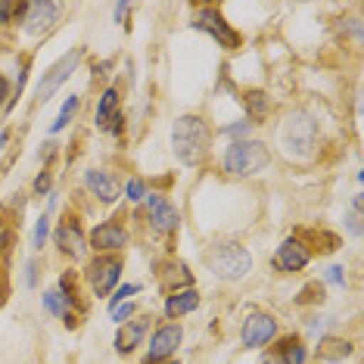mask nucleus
<instances>
[{"instance_id":"9b49d317","label":"nucleus","mask_w":364,"mask_h":364,"mask_svg":"<svg viewBox=\"0 0 364 364\" xmlns=\"http://www.w3.org/2000/svg\"><path fill=\"white\" fill-rule=\"evenodd\" d=\"M146 205H150V221L156 230H162V234H168V230L178 228V209L171 205L168 200H162V196H150L146 200Z\"/></svg>"},{"instance_id":"c9c22d12","label":"nucleus","mask_w":364,"mask_h":364,"mask_svg":"<svg viewBox=\"0 0 364 364\" xmlns=\"http://www.w3.org/2000/svg\"><path fill=\"white\" fill-rule=\"evenodd\" d=\"M4 140H6V131H0V146H4Z\"/></svg>"},{"instance_id":"a878e982","label":"nucleus","mask_w":364,"mask_h":364,"mask_svg":"<svg viewBox=\"0 0 364 364\" xmlns=\"http://www.w3.org/2000/svg\"><path fill=\"white\" fill-rule=\"evenodd\" d=\"M22 6L19 4H10V0H0V22H6L13 13H19Z\"/></svg>"},{"instance_id":"2eb2a0df","label":"nucleus","mask_w":364,"mask_h":364,"mask_svg":"<svg viewBox=\"0 0 364 364\" xmlns=\"http://www.w3.org/2000/svg\"><path fill=\"white\" fill-rule=\"evenodd\" d=\"M90 243H94V250H122L128 243V234L119 225H100L90 237Z\"/></svg>"},{"instance_id":"dca6fc26","label":"nucleus","mask_w":364,"mask_h":364,"mask_svg":"<svg viewBox=\"0 0 364 364\" xmlns=\"http://www.w3.org/2000/svg\"><path fill=\"white\" fill-rule=\"evenodd\" d=\"M56 243H60V250L63 252H69V255H85V240H81V230L78 225H65L56 230Z\"/></svg>"},{"instance_id":"7ed1b4c3","label":"nucleus","mask_w":364,"mask_h":364,"mask_svg":"<svg viewBox=\"0 0 364 364\" xmlns=\"http://www.w3.org/2000/svg\"><path fill=\"white\" fill-rule=\"evenodd\" d=\"M268 146L259 144V140H237L234 146L225 153V171L234 178H246V175H255L268 165Z\"/></svg>"},{"instance_id":"423d86ee","label":"nucleus","mask_w":364,"mask_h":364,"mask_svg":"<svg viewBox=\"0 0 364 364\" xmlns=\"http://www.w3.org/2000/svg\"><path fill=\"white\" fill-rule=\"evenodd\" d=\"M122 277V262L119 259H94L87 264V280L94 287L97 296H106L109 289L119 284Z\"/></svg>"},{"instance_id":"6e6552de","label":"nucleus","mask_w":364,"mask_h":364,"mask_svg":"<svg viewBox=\"0 0 364 364\" xmlns=\"http://www.w3.org/2000/svg\"><path fill=\"white\" fill-rule=\"evenodd\" d=\"M60 10H63V6L53 4V0H38V4H28L26 6V31H28V35H41V31H47L56 22Z\"/></svg>"},{"instance_id":"4be33fe9","label":"nucleus","mask_w":364,"mask_h":364,"mask_svg":"<svg viewBox=\"0 0 364 364\" xmlns=\"http://www.w3.org/2000/svg\"><path fill=\"white\" fill-rule=\"evenodd\" d=\"M75 109H78V97H69V100L63 103L60 115H56V122H53V131H63L65 125H69V119H72V115H75Z\"/></svg>"},{"instance_id":"72a5a7b5","label":"nucleus","mask_w":364,"mask_h":364,"mask_svg":"<svg viewBox=\"0 0 364 364\" xmlns=\"http://www.w3.org/2000/svg\"><path fill=\"white\" fill-rule=\"evenodd\" d=\"M259 364H284V358H280V355H264Z\"/></svg>"},{"instance_id":"5701e85b","label":"nucleus","mask_w":364,"mask_h":364,"mask_svg":"<svg viewBox=\"0 0 364 364\" xmlns=\"http://www.w3.org/2000/svg\"><path fill=\"white\" fill-rule=\"evenodd\" d=\"M349 230L355 237L361 234V196H355L352 200V209H349Z\"/></svg>"},{"instance_id":"473e14b6","label":"nucleus","mask_w":364,"mask_h":364,"mask_svg":"<svg viewBox=\"0 0 364 364\" xmlns=\"http://www.w3.org/2000/svg\"><path fill=\"white\" fill-rule=\"evenodd\" d=\"M246 131H250V122H243V125H230L228 134H246Z\"/></svg>"},{"instance_id":"6ab92c4d","label":"nucleus","mask_w":364,"mask_h":364,"mask_svg":"<svg viewBox=\"0 0 364 364\" xmlns=\"http://www.w3.org/2000/svg\"><path fill=\"white\" fill-rule=\"evenodd\" d=\"M115 106H119V90H115V87H109V90H106V94H103L100 106H97V125H100V128H106V125H109V119H112Z\"/></svg>"},{"instance_id":"c85d7f7f","label":"nucleus","mask_w":364,"mask_h":364,"mask_svg":"<svg viewBox=\"0 0 364 364\" xmlns=\"http://www.w3.org/2000/svg\"><path fill=\"white\" fill-rule=\"evenodd\" d=\"M44 240H47V215L38 221V228H35V246H44Z\"/></svg>"},{"instance_id":"f8f14e48","label":"nucleus","mask_w":364,"mask_h":364,"mask_svg":"<svg viewBox=\"0 0 364 364\" xmlns=\"http://www.w3.org/2000/svg\"><path fill=\"white\" fill-rule=\"evenodd\" d=\"M146 330H150V321H146V318L144 321H128V324H122L119 333H115V349H119L122 355L134 352Z\"/></svg>"},{"instance_id":"f257e3e1","label":"nucleus","mask_w":364,"mask_h":364,"mask_svg":"<svg viewBox=\"0 0 364 364\" xmlns=\"http://www.w3.org/2000/svg\"><path fill=\"white\" fill-rule=\"evenodd\" d=\"M209 144H212V134H209V125L196 115H181L171 128V150L184 165H196L205 159L209 153Z\"/></svg>"},{"instance_id":"39448f33","label":"nucleus","mask_w":364,"mask_h":364,"mask_svg":"<svg viewBox=\"0 0 364 364\" xmlns=\"http://www.w3.org/2000/svg\"><path fill=\"white\" fill-rule=\"evenodd\" d=\"M193 28H200V31H205V35H212L221 47H228V50H234V47L240 44V35L225 22V16H221L218 10H212V6H205V10H200V13L193 16Z\"/></svg>"},{"instance_id":"4468645a","label":"nucleus","mask_w":364,"mask_h":364,"mask_svg":"<svg viewBox=\"0 0 364 364\" xmlns=\"http://www.w3.org/2000/svg\"><path fill=\"white\" fill-rule=\"evenodd\" d=\"M87 187L94 190V196H100L103 203L119 200V184H115V178L109 175V171H103V168H90L87 171Z\"/></svg>"},{"instance_id":"b1692460","label":"nucleus","mask_w":364,"mask_h":364,"mask_svg":"<svg viewBox=\"0 0 364 364\" xmlns=\"http://www.w3.org/2000/svg\"><path fill=\"white\" fill-rule=\"evenodd\" d=\"M171 271H175V274H165V284H168V287H175V284H190V274H187L184 264H171Z\"/></svg>"},{"instance_id":"bb28decb","label":"nucleus","mask_w":364,"mask_h":364,"mask_svg":"<svg viewBox=\"0 0 364 364\" xmlns=\"http://www.w3.org/2000/svg\"><path fill=\"white\" fill-rule=\"evenodd\" d=\"M144 193H146L144 181H131V184H128V196H131V200H144Z\"/></svg>"},{"instance_id":"9d476101","label":"nucleus","mask_w":364,"mask_h":364,"mask_svg":"<svg viewBox=\"0 0 364 364\" xmlns=\"http://www.w3.org/2000/svg\"><path fill=\"white\" fill-rule=\"evenodd\" d=\"M309 264V250L296 237L284 240V246L277 250V268L280 271H302Z\"/></svg>"},{"instance_id":"f704fd0d","label":"nucleus","mask_w":364,"mask_h":364,"mask_svg":"<svg viewBox=\"0 0 364 364\" xmlns=\"http://www.w3.org/2000/svg\"><path fill=\"white\" fill-rule=\"evenodd\" d=\"M4 97H6V78L0 75V103H4Z\"/></svg>"},{"instance_id":"aec40b11","label":"nucleus","mask_w":364,"mask_h":364,"mask_svg":"<svg viewBox=\"0 0 364 364\" xmlns=\"http://www.w3.org/2000/svg\"><path fill=\"white\" fill-rule=\"evenodd\" d=\"M284 364H302L305 361V349H302V343L299 339H284Z\"/></svg>"},{"instance_id":"20e7f679","label":"nucleus","mask_w":364,"mask_h":364,"mask_svg":"<svg viewBox=\"0 0 364 364\" xmlns=\"http://www.w3.org/2000/svg\"><path fill=\"white\" fill-rule=\"evenodd\" d=\"M205 262H209V268L221 280H240V277L250 274V268H252L250 252H246L240 243H218V246H212V252H209V259H205Z\"/></svg>"},{"instance_id":"f3484780","label":"nucleus","mask_w":364,"mask_h":364,"mask_svg":"<svg viewBox=\"0 0 364 364\" xmlns=\"http://www.w3.org/2000/svg\"><path fill=\"white\" fill-rule=\"evenodd\" d=\"M196 305H200L196 289H184V293H178V296H168V302H165V314H168V318H181V314L193 311Z\"/></svg>"},{"instance_id":"412c9836","label":"nucleus","mask_w":364,"mask_h":364,"mask_svg":"<svg viewBox=\"0 0 364 364\" xmlns=\"http://www.w3.org/2000/svg\"><path fill=\"white\" fill-rule=\"evenodd\" d=\"M246 106H250L252 119H262V115L268 112V97H264L262 90H252V94H246Z\"/></svg>"},{"instance_id":"1a4fd4ad","label":"nucleus","mask_w":364,"mask_h":364,"mask_svg":"<svg viewBox=\"0 0 364 364\" xmlns=\"http://www.w3.org/2000/svg\"><path fill=\"white\" fill-rule=\"evenodd\" d=\"M274 333H277V321L271 318V314H252L243 324V346L246 349H259V346H264Z\"/></svg>"},{"instance_id":"7c9ffc66","label":"nucleus","mask_w":364,"mask_h":364,"mask_svg":"<svg viewBox=\"0 0 364 364\" xmlns=\"http://www.w3.org/2000/svg\"><path fill=\"white\" fill-rule=\"evenodd\" d=\"M134 314V305H122V309H112V318L115 321H125V318H131Z\"/></svg>"},{"instance_id":"cd10ccee","label":"nucleus","mask_w":364,"mask_h":364,"mask_svg":"<svg viewBox=\"0 0 364 364\" xmlns=\"http://www.w3.org/2000/svg\"><path fill=\"white\" fill-rule=\"evenodd\" d=\"M134 293H137V287H134V284L122 287L119 293H115V299H112V309H119V302H122V299H128V296H134Z\"/></svg>"},{"instance_id":"2f4dec72","label":"nucleus","mask_w":364,"mask_h":364,"mask_svg":"<svg viewBox=\"0 0 364 364\" xmlns=\"http://www.w3.org/2000/svg\"><path fill=\"white\" fill-rule=\"evenodd\" d=\"M327 280H330V284H343V268H330Z\"/></svg>"},{"instance_id":"0eeeda50","label":"nucleus","mask_w":364,"mask_h":364,"mask_svg":"<svg viewBox=\"0 0 364 364\" xmlns=\"http://www.w3.org/2000/svg\"><path fill=\"white\" fill-rule=\"evenodd\" d=\"M78 60H81V50H72L69 56H63V60L56 63L50 72H47V75H44V81H41V87H38V97H41V100H44V103L50 100V97L56 94V90H60V85H63V81L69 78L72 72H75Z\"/></svg>"},{"instance_id":"f03ea898","label":"nucleus","mask_w":364,"mask_h":364,"mask_svg":"<svg viewBox=\"0 0 364 364\" xmlns=\"http://www.w3.org/2000/svg\"><path fill=\"white\" fill-rule=\"evenodd\" d=\"M280 140H284L289 156H296V159H309V156L314 153V146H318V122H314L309 112H293L284 122Z\"/></svg>"},{"instance_id":"ddd939ff","label":"nucleus","mask_w":364,"mask_h":364,"mask_svg":"<svg viewBox=\"0 0 364 364\" xmlns=\"http://www.w3.org/2000/svg\"><path fill=\"white\" fill-rule=\"evenodd\" d=\"M181 346V327H162L159 333L153 336V346H150V361H168V355Z\"/></svg>"},{"instance_id":"a211bd4d","label":"nucleus","mask_w":364,"mask_h":364,"mask_svg":"<svg viewBox=\"0 0 364 364\" xmlns=\"http://www.w3.org/2000/svg\"><path fill=\"white\" fill-rule=\"evenodd\" d=\"M349 352H352V346L343 343V339H324V343L318 346V355L324 361H339V358H346Z\"/></svg>"},{"instance_id":"c756f323","label":"nucleus","mask_w":364,"mask_h":364,"mask_svg":"<svg viewBox=\"0 0 364 364\" xmlns=\"http://www.w3.org/2000/svg\"><path fill=\"white\" fill-rule=\"evenodd\" d=\"M47 190H50V175H38V181H35V193H47Z\"/></svg>"},{"instance_id":"393cba45","label":"nucleus","mask_w":364,"mask_h":364,"mask_svg":"<svg viewBox=\"0 0 364 364\" xmlns=\"http://www.w3.org/2000/svg\"><path fill=\"white\" fill-rule=\"evenodd\" d=\"M44 305H47V311H50V314L63 311V302H60V296H56V293H44Z\"/></svg>"},{"instance_id":"e433bc0d","label":"nucleus","mask_w":364,"mask_h":364,"mask_svg":"<svg viewBox=\"0 0 364 364\" xmlns=\"http://www.w3.org/2000/svg\"><path fill=\"white\" fill-rule=\"evenodd\" d=\"M150 364H175V361H150Z\"/></svg>"}]
</instances>
